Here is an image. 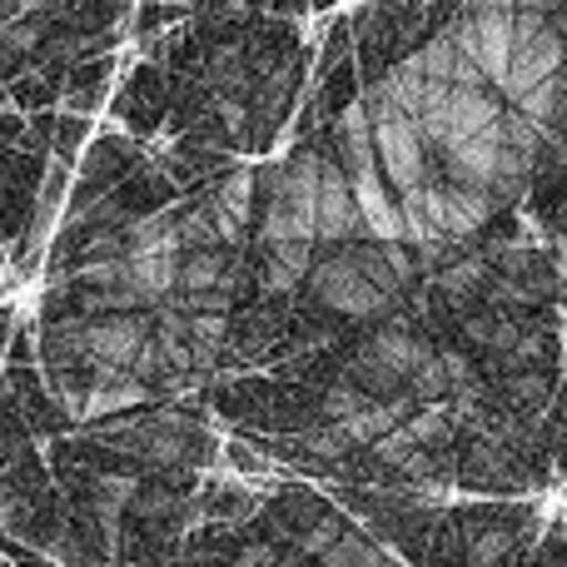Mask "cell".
Listing matches in <instances>:
<instances>
[{"instance_id": "obj_1", "label": "cell", "mask_w": 567, "mask_h": 567, "mask_svg": "<svg viewBox=\"0 0 567 567\" xmlns=\"http://www.w3.org/2000/svg\"><path fill=\"white\" fill-rule=\"evenodd\" d=\"M80 359L100 369H125L135 379H159L155 369V323L135 313H105V319H80Z\"/></svg>"}, {"instance_id": "obj_2", "label": "cell", "mask_w": 567, "mask_h": 567, "mask_svg": "<svg viewBox=\"0 0 567 567\" xmlns=\"http://www.w3.org/2000/svg\"><path fill=\"white\" fill-rule=\"evenodd\" d=\"M319 175H323L319 155H293L289 165L279 169L275 195H269V215H265V245H275V239H313Z\"/></svg>"}, {"instance_id": "obj_3", "label": "cell", "mask_w": 567, "mask_h": 567, "mask_svg": "<svg viewBox=\"0 0 567 567\" xmlns=\"http://www.w3.org/2000/svg\"><path fill=\"white\" fill-rule=\"evenodd\" d=\"M558 70H563L558 30H553L543 16L513 10V55H508V80H503V90H508V95H523V90H533L538 80L558 75Z\"/></svg>"}, {"instance_id": "obj_4", "label": "cell", "mask_w": 567, "mask_h": 567, "mask_svg": "<svg viewBox=\"0 0 567 567\" xmlns=\"http://www.w3.org/2000/svg\"><path fill=\"white\" fill-rule=\"evenodd\" d=\"M449 35L458 40V50L478 65V75L503 90V80H508V55H513V10H468L458 25H449Z\"/></svg>"}, {"instance_id": "obj_5", "label": "cell", "mask_w": 567, "mask_h": 567, "mask_svg": "<svg viewBox=\"0 0 567 567\" xmlns=\"http://www.w3.org/2000/svg\"><path fill=\"white\" fill-rule=\"evenodd\" d=\"M373 150H379L383 169H389V179L403 189H419L429 185V145H423L419 125L403 115H383L373 120Z\"/></svg>"}, {"instance_id": "obj_6", "label": "cell", "mask_w": 567, "mask_h": 567, "mask_svg": "<svg viewBox=\"0 0 567 567\" xmlns=\"http://www.w3.org/2000/svg\"><path fill=\"white\" fill-rule=\"evenodd\" d=\"M359 235H363V215H359V199H353L349 175L323 159L319 199H313V239L343 245V239H359Z\"/></svg>"}, {"instance_id": "obj_7", "label": "cell", "mask_w": 567, "mask_h": 567, "mask_svg": "<svg viewBox=\"0 0 567 567\" xmlns=\"http://www.w3.org/2000/svg\"><path fill=\"white\" fill-rule=\"evenodd\" d=\"M349 185H353V199H359L363 235L379 239V245H409V229H403V209L393 205L389 189L379 185V169H353Z\"/></svg>"}, {"instance_id": "obj_8", "label": "cell", "mask_w": 567, "mask_h": 567, "mask_svg": "<svg viewBox=\"0 0 567 567\" xmlns=\"http://www.w3.org/2000/svg\"><path fill=\"white\" fill-rule=\"evenodd\" d=\"M458 393H468V363H463L458 353H439V349H433V359L413 373L409 399L423 403V409H443V403L458 399Z\"/></svg>"}, {"instance_id": "obj_9", "label": "cell", "mask_w": 567, "mask_h": 567, "mask_svg": "<svg viewBox=\"0 0 567 567\" xmlns=\"http://www.w3.org/2000/svg\"><path fill=\"white\" fill-rule=\"evenodd\" d=\"M140 399H145V379H135V373H125V369H100L95 383L75 399V413L80 419H105V413L135 409Z\"/></svg>"}, {"instance_id": "obj_10", "label": "cell", "mask_w": 567, "mask_h": 567, "mask_svg": "<svg viewBox=\"0 0 567 567\" xmlns=\"http://www.w3.org/2000/svg\"><path fill=\"white\" fill-rule=\"evenodd\" d=\"M125 443L140 453V458L150 463H195L199 458V443L189 429H179V423H145L140 433H125Z\"/></svg>"}, {"instance_id": "obj_11", "label": "cell", "mask_w": 567, "mask_h": 567, "mask_svg": "<svg viewBox=\"0 0 567 567\" xmlns=\"http://www.w3.org/2000/svg\"><path fill=\"white\" fill-rule=\"evenodd\" d=\"M313 269V239H275L269 245V259H265V284L279 293L299 289Z\"/></svg>"}, {"instance_id": "obj_12", "label": "cell", "mask_w": 567, "mask_h": 567, "mask_svg": "<svg viewBox=\"0 0 567 567\" xmlns=\"http://www.w3.org/2000/svg\"><path fill=\"white\" fill-rule=\"evenodd\" d=\"M513 105H518V115L533 120L538 130H553L567 115V80H563V70H558V75H548V80H538V85L523 90V95H513Z\"/></svg>"}, {"instance_id": "obj_13", "label": "cell", "mask_w": 567, "mask_h": 567, "mask_svg": "<svg viewBox=\"0 0 567 567\" xmlns=\"http://www.w3.org/2000/svg\"><path fill=\"white\" fill-rule=\"evenodd\" d=\"M225 259H219V249H189V255H179V293H225Z\"/></svg>"}, {"instance_id": "obj_14", "label": "cell", "mask_w": 567, "mask_h": 567, "mask_svg": "<svg viewBox=\"0 0 567 567\" xmlns=\"http://www.w3.org/2000/svg\"><path fill=\"white\" fill-rule=\"evenodd\" d=\"M319 567H389V553L379 543H363V538H333L329 548L319 553Z\"/></svg>"}, {"instance_id": "obj_15", "label": "cell", "mask_w": 567, "mask_h": 567, "mask_svg": "<svg viewBox=\"0 0 567 567\" xmlns=\"http://www.w3.org/2000/svg\"><path fill=\"white\" fill-rule=\"evenodd\" d=\"M303 449H309L313 458L333 463V458H343V453H353V449H359V443H353L349 433L339 429V423H329V419H323L319 429H309V433H303Z\"/></svg>"}, {"instance_id": "obj_16", "label": "cell", "mask_w": 567, "mask_h": 567, "mask_svg": "<svg viewBox=\"0 0 567 567\" xmlns=\"http://www.w3.org/2000/svg\"><path fill=\"white\" fill-rule=\"evenodd\" d=\"M478 275H483L478 259H463V265H449V269H443V289H449V293H468L473 284H478Z\"/></svg>"}, {"instance_id": "obj_17", "label": "cell", "mask_w": 567, "mask_h": 567, "mask_svg": "<svg viewBox=\"0 0 567 567\" xmlns=\"http://www.w3.org/2000/svg\"><path fill=\"white\" fill-rule=\"evenodd\" d=\"M553 6H558V0H518V10H523V16H548Z\"/></svg>"}, {"instance_id": "obj_18", "label": "cell", "mask_w": 567, "mask_h": 567, "mask_svg": "<svg viewBox=\"0 0 567 567\" xmlns=\"http://www.w3.org/2000/svg\"><path fill=\"white\" fill-rule=\"evenodd\" d=\"M269 563H275V558H269L265 548H249V553H245V558H239L235 567H269Z\"/></svg>"}, {"instance_id": "obj_19", "label": "cell", "mask_w": 567, "mask_h": 567, "mask_svg": "<svg viewBox=\"0 0 567 567\" xmlns=\"http://www.w3.org/2000/svg\"><path fill=\"white\" fill-rule=\"evenodd\" d=\"M498 548H503V538H483V543H478V553H473V563L483 567V563H488V558H493V553H498Z\"/></svg>"}, {"instance_id": "obj_20", "label": "cell", "mask_w": 567, "mask_h": 567, "mask_svg": "<svg viewBox=\"0 0 567 567\" xmlns=\"http://www.w3.org/2000/svg\"><path fill=\"white\" fill-rule=\"evenodd\" d=\"M468 10H518V0H468Z\"/></svg>"}]
</instances>
